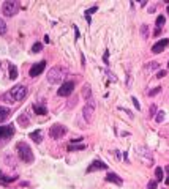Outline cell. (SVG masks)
<instances>
[{
  "label": "cell",
  "instance_id": "6da1fadb",
  "mask_svg": "<svg viewBox=\"0 0 169 189\" xmlns=\"http://www.w3.org/2000/svg\"><path fill=\"white\" fill-rule=\"evenodd\" d=\"M16 151H18V156L24 161V163H27V164H30V163H33V153H32V150H30V147L27 145L25 142H19L18 145H16Z\"/></svg>",
  "mask_w": 169,
  "mask_h": 189
},
{
  "label": "cell",
  "instance_id": "7a4b0ae2",
  "mask_svg": "<svg viewBox=\"0 0 169 189\" xmlns=\"http://www.w3.org/2000/svg\"><path fill=\"white\" fill-rule=\"evenodd\" d=\"M65 76H66L65 68H62V66H54V68H51L49 73H48V80L51 84H59L65 79Z\"/></svg>",
  "mask_w": 169,
  "mask_h": 189
},
{
  "label": "cell",
  "instance_id": "3957f363",
  "mask_svg": "<svg viewBox=\"0 0 169 189\" xmlns=\"http://www.w3.org/2000/svg\"><path fill=\"white\" fill-rule=\"evenodd\" d=\"M2 11H3V14L6 18H11V16H15L16 13L19 11V3L16 2V0H8V2H3Z\"/></svg>",
  "mask_w": 169,
  "mask_h": 189
},
{
  "label": "cell",
  "instance_id": "277c9868",
  "mask_svg": "<svg viewBox=\"0 0 169 189\" xmlns=\"http://www.w3.org/2000/svg\"><path fill=\"white\" fill-rule=\"evenodd\" d=\"M8 96L13 99V101H22L25 96H27V88L24 85H15L10 93H8Z\"/></svg>",
  "mask_w": 169,
  "mask_h": 189
},
{
  "label": "cell",
  "instance_id": "5b68a950",
  "mask_svg": "<svg viewBox=\"0 0 169 189\" xmlns=\"http://www.w3.org/2000/svg\"><path fill=\"white\" fill-rule=\"evenodd\" d=\"M66 134V128L63 126V125H52L51 126V129H49V136H51V139H62L63 136Z\"/></svg>",
  "mask_w": 169,
  "mask_h": 189
},
{
  "label": "cell",
  "instance_id": "8992f818",
  "mask_svg": "<svg viewBox=\"0 0 169 189\" xmlns=\"http://www.w3.org/2000/svg\"><path fill=\"white\" fill-rule=\"evenodd\" d=\"M93 111H95V103H93V99L90 98V99L87 101V104L84 106V109H82L84 120H86L87 123H90V121H92V118H93Z\"/></svg>",
  "mask_w": 169,
  "mask_h": 189
},
{
  "label": "cell",
  "instance_id": "52a82bcc",
  "mask_svg": "<svg viewBox=\"0 0 169 189\" xmlns=\"http://www.w3.org/2000/svg\"><path fill=\"white\" fill-rule=\"evenodd\" d=\"M73 90H74V82H63L62 84V87L57 90V95L59 96H68V95H71L73 93Z\"/></svg>",
  "mask_w": 169,
  "mask_h": 189
},
{
  "label": "cell",
  "instance_id": "ba28073f",
  "mask_svg": "<svg viewBox=\"0 0 169 189\" xmlns=\"http://www.w3.org/2000/svg\"><path fill=\"white\" fill-rule=\"evenodd\" d=\"M46 68V62L43 60V62H38V63H35L32 68H30V77H36V76H40L41 73H43V70Z\"/></svg>",
  "mask_w": 169,
  "mask_h": 189
},
{
  "label": "cell",
  "instance_id": "9c48e42d",
  "mask_svg": "<svg viewBox=\"0 0 169 189\" xmlns=\"http://www.w3.org/2000/svg\"><path fill=\"white\" fill-rule=\"evenodd\" d=\"M15 134V126L6 125V126H0V139H10Z\"/></svg>",
  "mask_w": 169,
  "mask_h": 189
},
{
  "label": "cell",
  "instance_id": "30bf717a",
  "mask_svg": "<svg viewBox=\"0 0 169 189\" xmlns=\"http://www.w3.org/2000/svg\"><path fill=\"white\" fill-rule=\"evenodd\" d=\"M169 44V39H160V41H157V43H155L153 46H152V52L153 54H160V52H163L164 50V47Z\"/></svg>",
  "mask_w": 169,
  "mask_h": 189
},
{
  "label": "cell",
  "instance_id": "8fae6325",
  "mask_svg": "<svg viewBox=\"0 0 169 189\" xmlns=\"http://www.w3.org/2000/svg\"><path fill=\"white\" fill-rule=\"evenodd\" d=\"M106 169H108V166L103 163V161H98L96 159V161H93V163L87 167V172L90 173V172H95V170H106Z\"/></svg>",
  "mask_w": 169,
  "mask_h": 189
},
{
  "label": "cell",
  "instance_id": "7c38bea8",
  "mask_svg": "<svg viewBox=\"0 0 169 189\" xmlns=\"http://www.w3.org/2000/svg\"><path fill=\"white\" fill-rule=\"evenodd\" d=\"M33 112L36 115H46L48 114V107L43 104H33Z\"/></svg>",
  "mask_w": 169,
  "mask_h": 189
},
{
  "label": "cell",
  "instance_id": "4fadbf2b",
  "mask_svg": "<svg viewBox=\"0 0 169 189\" xmlns=\"http://www.w3.org/2000/svg\"><path fill=\"white\" fill-rule=\"evenodd\" d=\"M106 181H111V183H116V184H119V186L122 184V178L119 177V175H116V173H112V172L106 175Z\"/></svg>",
  "mask_w": 169,
  "mask_h": 189
},
{
  "label": "cell",
  "instance_id": "5bb4252c",
  "mask_svg": "<svg viewBox=\"0 0 169 189\" xmlns=\"http://www.w3.org/2000/svg\"><path fill=\"white\" fill-rule=\"evenodd\" d=\"M41 134H43V131H41V129H36V131L30 132V139H32L35 143H40L41 140H43V137H41Z\"/></svg>",
  "mask_w": 169,
  "mask_h": 189
},
{
  "label": "cell",
  "instance_id": "9a60e30c",
  "mask_svg": "<svg viewBox=\"0 0 169 189\" xmlns=\"http://www.w3.org/2000/svg\"><path fill=\"white\" fill-rule=\"evenodd\" d=\"M8 70H10V79H11V80L18 79V68H16V65L10 63V65H8Z\"/></svg>",
  "mask_w": 169,
  "mask_h": 189
},
{
  "label": "cell",
  "instance_id": "2e32d148",
  "mask_svg": "<svg viewBox=\"0 0 169 189\" xmlns=\"http://www.w3.org/2000/svg\"><path fill=\"white\" fill-rule=\"evenodd\" d=\"M11 114V111L8 109V107H3V106H0V121H3L5 118H8Z\"/></svg>",
  "mask_w": 169,
  "mask_h": 189
},
{
  "label": "cell",
  "instance_id": "e0dca14e",
  "mask_svg": "<svg viewBox=\"0 0 169 189\" xmlns=\"http://www.w3.org/2000/svg\"><path fill=\"white\" fill-rule=\"evenodd\" d=\"M84 148H86V145H82V143H79V145L71 143L68 147V151H81V150H84Z\"/></svg>",
  "mask_w": 169,
  "mask_h": 189
},
{
  "label": "cell",
  "instance_id": "ac0fdd59",
  "mask_svg": "<svg viewBox=\"0 0 169 189\" xmlns=\"http://www.w3.org/2000/svg\"><path fill=\"white\" fill-rule=\"evenodd\" d=\"M155 177H157V181H158V183L163 180V169H161V167H157V169H155Z\"/></svg>",
  "mask_w": 169,
  "mask_h": 189
},
{
  "label": "cell",
  "instance_id": "d6986e66",
  "mask_svg": "<svg viewBox=\"0 0 169 189\" xmlns=\"http://www.w3.org/2000/svg\"><path fill=\"white\" fill-rule=\"evenodd\" d=\"M41 50H43V44H41V43H35V44L32 46V52H33V54H38V52H41Z\"/></svg>",
  "mask_w": 169,
  "mask_h": 189
},
{
  "label": "cell",
  "instance_id": "ffe728a7",
  "mask_svg": "<svg viewBox=\"0 0 169 189\" xmlns=\"http://www.w3.org/2000/svg\"><path fill=\"white\" fill-rule=\"evenodd\" d=\"M164 21H166L164 16H158L157 18V30H161V27L164 25Z\"/></svg>",
  "mask_w": 169,
  "mask_h": 189
},
{
  "label": "cell",
  "instance_id": "44dd1931",
  "mask_svg": "<svg viewBox=\"0 0 169 189\" xmlns=\"http://www.w3.org/2000/svg\"><path fill=\"white\" fill-rule=\"evenodd\" d=\"M82 96L86 98L87 101L90 99V85H86V87H84V93H82Z\"/></svg>",
  "mask_w": 169,
  "mask_h": 189
},
{
  "label": "cell",
  "instance_id": "7402d4cb",
  "mask_svg": "<svg viewBox=\"0 0 169 189\" xmlns=\"http://www.w3.org/2000/svg\"><path fill=\"white\" fill-rule=\"evenodd\" d=\"M5 32H6V25H5L3 19L0 18V35H5Z\"/></svg>",
  "mask_w": 169,
  "mask_h": 189
},
{
  "label": "cell",
  "instance_id": "603a6c76",
  "mask_svg": "<svg viewBox=\"0 0 169 189\" xmlns=\"http://www.w3.org/2000/svg\"><path fill=\"white\" fill-rule=\"evenodd\" d=\"M157 186H158V181H157V180H152V181L147 184V189H157Z\"/></svg>",
  "mask_w": 169,
  "mask_h": 189
},
{
  "label": "cell",
  "instance_id": "cb8c5ba5",
  "mask_svg": "<svg viewBox=\"0 0 169 189\" xmlns=\"http://www.w3.org/2000/svg\"><path fill=\"white\" fill-rule=\"evenodd\" d=\"M155 120H157L158 123H161V121L164 120V112H163V111H160V112H158V115L155 117Z\"/></svg>",
  "mask_w": 169,
  "mask_h": 189
},
{
  "label": "cell",
  "instance_id": "d4e9b609",
  "mask_svg": "<svg viewBox=\"0 0 169 189\" xmlns=\"http://www.w3.org/2000/svg\"><path fill=\"white\" fill-rule=\"evenodd\" d=\"M18 121H19V123H21L22 126H25L27 123H29V121H27V118H25V115H22V117H19V120H18Z\"/></svg>",
  "mask_w": 169,
  "mask_h": 189
},
{
  "label": "cell",
  "instance_id": "484cf974",
  "mask_svg": "<svg viewBox=\"0 0 169 189\" xmlns=\"http://www.w3.org/2000/svg\"><path fill=\"white\" fill-rule=\"evenodd\" d=\"M131 101H133V104H134V107H136V109H137V111H141V104L137 103V99H136L134 96L131 98Z\"/></svg>",
  "mask_w": 169,
  "mask_h": 189
},
{
  "label": "cell",
  "instance_id": "4316f807",
  "mask_svg": "<svg viewBox=\"0 0 169 189\" xmlns=\"http://www.w3.org/2000/svg\"><path fill=\"white\" fill-rule=\"evenodd\" d=\"M160 90H161V87H157V88H153L152 91H149V95H150V96H153V95H157V93H160Z\"/></svg>",
  "mask_w": 169,
  "mask_h": 189
},
{
  "label": "cell",
  "instance_id": "83f0119b",
  "mask_svg": "<svg viewBox=\"0 0 169 189\" xmlns=\"http://www.w3.org/2000/svg\"><path fill=\"white\" fill-rule=\"evenodd\" d=\"M96 10H98L96 6H93V8H90V10H87V11H86V16H90V14H93V13H95Z\"/></svg>",
  "mask_w": 169,
  "mask_h": 189
},
{
  "label": "cell",
  "instance_id": "f1b7e54d",
  "mask_svg": "<svg viewBox=\"0 0 169 189\" xmlns=\"http://www.w3.org/2000/svg\"><path fill=\"white\" fill-rule=\"evenodd\" d=\"M103 60H104V63H106V65L109 63V52H108V50L104 52V55H103Z\"/></svg>",
  "mask_w": 169,
  "mask_h": 189
},
{
  "label": "cell",
  "instance_id": "f546056e",
  "mask_svg": "<svg viewBox=\"0 0 169 189\" xmlns=\"http://www.w3.org/2000/svg\"><path fill=\"white\" fill-rule=\"evenodd\" d=\"M141 32H142L144 38H147V25H142V29H141Z\"/></svg>",
  "mask_w": 169,
  "mask_h": 189
},
{
  "label": "cell",
  "instance_id": "4dcf8cb0",
  "mask_svg": "<svg viewBox=\"0 0 169 189\" xmlns=\"http://www.w3.org/2000/svg\"><path fill=\"white\" fill-rule=\"evenodd\" d=\"M164 76H166V71H158V73H157V77H158V79H161V77H164Z\"/></svg>",
  "mask_w": 169,
  "mask_h": 189
},
{
  "label": "cell",
  "instance_id": "1f68e13d",
  "mask_svg": "<svg viewBox=\"0 0 169 189\" xmlns=\"http://www.w3.org/2000/svg\"><path fill=\"white\" fill-rule=\"evenodd\" d=\"M82 137H76V139H71V143H81Z\"/></svg>",
  "mask_w": 169,
  "mask_h": 189
},
{
  "label": "cell",
  "instance_id": "d6a6232c",
  "mask_svg": "<svg viewBox=\"0 0 169 189\" xmlns=\"http://www.w3.org/2000/svg\"><path fill=\"white\" fill-rule=\"evenodd\" d=\"M74 33H76V39H79V30H78L76 25H74Z\"/></svg>",
  "mask_w": 169,
  "mask_h": 189
},
{
  "label": "cell",
  "instance_id": "836d02e7",
  "mask_svg": "<svg viewBox=\"0 0 169 189\" xmlns=\"http://www.w3.org/2000/svg\"><path fill=\"white\" fill-rule=\"evenodd\" d=\"M164 183H166V184H167V186H169V177H167V178H166V180H164Z\"/></svg>",
  "mask_w": 169,
  "mask_h": 189
},
{
  "label": "cell",
  "instance_id": "e575fe53",
  "mask_svg": "<svg viewBox=\"0 0 169 189\" xmlns=\"http://www.w3.org/2000/svg\"><path fill=\"white\" fill-rule=\"evenodd\" d=\"M166 172H167V175H169V166H167V167H166Z\"/></svg>",
  "mask_w": 169,
  "mask_h": 189
},
{
  "label": "cell",
  "instance_id": "d590c367",
  "mask_svg": "<svg viewBox=\"0 0 169 189\" xmlns=\"http://www.w3.org/2000/svg\"><path fill=\"white\" fill-rule=\"evenodd\" d=\"M167 13H169V5H167Z\"/></svg>",
  "mask_w": 169,
  "mask_h": 189
},
{
  "label": "cell",
  "instance_id": "8d00e7d4",
  "mask_svg": "<svg viewBox=\"0 0 169 189\" xmlns=\"http://www.w3.org/2000/svg\"><path fill=\"white\" fill-rule=\"evenodd\" d=\"M167 68H169V63H167Z\"/></svg>",
  "mask_w": 169,
  "mask_h": 189
}]
</instances>
